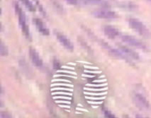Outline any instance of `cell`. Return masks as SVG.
Here are the masks:
<instances>
[{
	"label": "cell",
	"mask_w": 151,
	"mask_h": 118,
	"mask_svg": "<svg viewBox=\"0 0 151 118\" xmlns=\"http://www.w3.org/2000/svg\"><path fill=\"white\" fill-rule=\"evenodd\" d=\"M71 82L69 80H65V79H53V80H51L52 82Z\"/></svg>",
	"instance_id": "obj_27"
},
{
	"label": "cell",
	"mask_w": 151,
	"mask_h": 118,
	"mask_svg": "<svg viewBox=\"0 0 151 118\" xmlns=\"http://www.w3.org/2000/svg\"><path fill=\"white\" fill-rule=\"evenodd\" d=\"M60 107H65V108H70V106L68 105H59Z\"/></svg>",
	"instance_id": "obj_37"
},
{
	"label": "cell",
	"mask_w": 151,
	"mask_h": 118,
	"mask_svg": "<svg viewBox=\"0 0 151 118\" xmlns=\"http://www.w3.org/2000/svg\"><path fill=\"white\" fill-rule=\"evenodd\" d=\"M105 116L108 118H114V115H113L109 111L106 110L104 111Z\"/></svg>",
	"instance_id": "obj_23"
},
{
	"label": "cell",
	"mask_w": 151,
	"mask_h": 118,
	"mask_svg": "<svg viewBox=\"0 0 151 118\" xmlns=\"http://www.w3.org/2000/svg\"><path fill=\"white\" fill-rule=\"evenodd\" d=\"M62 68H64V69H69V70H75V69L73 67H70V66H62Z\"/></svg>",
	"instance_id": "obj_34"
},
{
	"label": "cell",
	"mask_w": 151,
	"mask_h": 118,
	"mask_svg": "<svg viewBox=\"0 0 151 118\" xmlns=\"http://www.w3.org/2000/svg\"><path fill=\"white\" fill-rule=\"evenodd\" d=\"M53 99H69V100H71V98L69 97H59V96H57V97H53Z\"/></svg>",
	"instance_id": "obj_28"
},
{
	"label": "cell",
	"mask_w": 151,
	"mask_h": 118,
	"mask_svg": "<svg viewBox=\"0 0 151 118\" xmlns=\"http://www.w3.org/2000/svg\"><path fill=\"white\" fill-rule=\"evenodd\" d=\"M106 79H102V80H94V81H93V82L94 83H102L104 82H106Z\"/></svg>",
	"instance_id": "obj_32"
},
{
	"label": "cell",
	"mask_w": 151,
	"mask_h": 118,
	"mask_svg": "<svg viewBox=\"0 0 151 118\" xmlns=\"http://www.w3.org/2000/svg\"><path fill=\"white\" fill-rule=\"evenodd\" d=\"M68 4L71 5H78V0H65Z\"/></svg>",
	"instance_id": "obj_22"
},
{
	"label": "cell",
	"mask_w": 151,
	"mask_h": 118,
	"mask_svg": "<svg viewBox=\"0 0 151 118\" xmlns=\"http://www.w3.org/2000/svg\"><path fill=\"white\" fill-rule=\"evenodd\" d=\"M147 1H150V2H151V0H147Z\"/></svg>",
	"instance_id": "obj_41"
},
{
	"label": "cell",
	"mask_w": 151,
	"mask_h": 118,
	"mask_svg": "<svg viewBox=\"0 0 151 118\" xmlns=\"http://www.w3.org/2000/svg\"><path fill=\"white\" fill-rule=\"evenodd\" d=\"M84 94L85 95H103L107 94V91H105V92L101 93H89V92H87V91H84Z\"/></svg>",
	"instance_id": "obj_15"
},
{
	"label": "cell",
	"mask_w": 151,
	"mask_h": 118,
	"mask_svg": "<svg viewBox=\"0 0 151 118\" xmlns=\"http://www.w3.org/2000/svg\"><path fill=\"white\" fill-rule=\"evenodd\" d=\"M95 17L99 19H113L118 17V14L112 11L106 10H97L92 13Z\"/></svg>",
	"instance_id": "obj_3"
},
{
	"label": "cell",
	"mask_w": 151,
	"mask_h": 118,
	"mask_svg": "<svg viewBox=\"0 0 151 118\" xmlns=\"http://www.w3.org/2000/svg\"><path fill=\"white\" fill-rule=\"evenodd\" d=\"M53 68L55 69H59L60 68V63L57 59H54Z\"/></svg>",
	"instance_id": "obj_18"
},
{
	"label": "cell",
	"mask_w": 151,
	"mask_h": 118,
	"mask_svg": "<svg viewBox=\"0 0 151 118\" xmlns=\"http://www.w3.org/2000/svg\"><path fill=\"white\" fill-rule=\"evenodd\" d=\"M85 98L86 99H91V100H102L106 98V97H85Z\"/></svg>",
	"instance_id": "obj_24"
},
{
	"label": "cell",
	"mask_w": 151,
	"mask_h": 118,
	"mask_svg": "<svg viewBox=\"0 0 151 118\" xmlns=\"http://www.w3.org/2000/svg\"><path fill=\"white\" fill-rule=\"evenodd\" d=\"M84 72L86 73H90V74H99L102 73L101 71H90L88 70H85Z\"/></svg>",
	"instance_id": "obj_26"
},
{
	"label": "cell",
	"mask_w": 151,
	"mask_h": 118,
	"mask_svg": "<svg viewBox=\"0 0 151 118\" xmlns=\"http://www.w3.org/2000/svg\"><path fill=\"white\" fill-rule=\"evenodd\" d=\"M76 110L78 111H86V112H88V111L87 110H86L85 109H83V108H76Z\"/></svg>",
	"instance_id": "obj_36"
},
{
	"label": "cell",
	"mask_w": 151,
	"mask_h": 118,
	"mask_svg": "<svg viewBox=\"0 0 151 118\" xmlns=\"http://www.w3.org/2000/svg\"><path fill=\"white\" fill-rule=\"evenodd\" d=\"M3 114V113H2ZM1 118H2V117H5V118H7V117H10V116H9V115H8L7 114H6V113H4V114H1Z\"/></svg>",
	"instance_id": "obj_35"
},
{
	"label": "cell",
	"mask_w": 151,
	"mask_h": 118,
	"mask_svg": "<svg viewBox=\"0 0 151 118\" xmlns=\"http://www.w3.org/2000/svg\"><path fill=\"white\" fill-rule=\"evenodd\" d=\"M72 95V94L71 93H67V92H63V91H57V92H53L51 93V95Z\"/></svg>",
	"instance_id": "obj_21"
},
{
	"label": "cell",
	"mask_w": 151,
	"mask_h": 118,
	"mask_svg": "<svg viewBox=\"0 0 151 118\" xmlns=\"http://www.w3.org/2000/svg\"><path fill=\"white\" fill-rule=\"evenodd\" d=\"M107 89V87L102 88V89H94V88H84V90H85L90 91H103L106 90Z\"/></svg>",
	"instance_id": "obj_14"
},
{
	"label": "cell",
	"mask_w": 151,
	"mask_h": 118,
	"mask_svg": "<svg viewBox=\"0 0 151 118\" xmlns=\"http://www.w3.org/2000/svg\"><path fill=\"white\" fill-rule=\"evenodd\" d=\"M77 62H80V63H84V64H90H90H92L91 63H90V62H84V61H77Z\"/></svg>",
	"instance_id": "obj_38"
},
{
	"label": "cell",
	"mask_w": 151,
	"mask_h": 118,
	"mask_svg": "<svg viewBox=\"0 0 151 118\" xmlns=\"http://www.w3.org/2000/svg\"><path fill=\"white\" fill-rule=\"evenodd\" d=\"M129 26L132 29L144 37L150 36V32L146 26L138 19L131 18L129 21Z\"/></svg>",
	"instance_id": "obj_2"
},
{
	"label": "cell",
	"mask_w": 151,
	"mask_h": 118,
	"mask_svg": "<svg viewBox=\"0 0 151 118\" xmlns=\"http://www.w3.org/2000/svg\"><path fill=\"white\" fill-rule=\"evenodd\" d=\"M84 67L85 68H86V69H91V70H98L99 69L98 67H95V66H86V65L84 66Z\"/></svg>",
	"instance_id": "obj_30"
},
{
	"label": "cell",
	"mask_w": 151,
	"mask_h": 118,
	"mask_svg": "<svg viewBox=\"0 0 151 118\" xmlns=\"http://www.w3.org/2000/svg\"><path fill=\"white\" fill-rule=\"evenodd\" d=\"M29 54L34 65L37 67H41L43 65V61L37 50L33 48H31L30 49Z\"/></svg>",
	"instance_id": "obj_8"
},
{
	"label": "cell",
	"mask_w": 151,
	"mask_h": 118,
	"mask_svg": "<svg viewBox=\"0 0 151 118\" xmlns=\"http://www.w3.org/2000/svg\"><path fill=\"white\" fill-rule=\"evenodd\" d=\"M120 50L127 57H130L135 59H138L139 58V55L138 54L132 50L126 47H122L120 48Z\"/></svg>",
	"instance_id": "obj_10"
},
{
	"label": "cell",
	"mask_w": 151,
	"mask_h": 118,
	"mask_svg": "<svg viewBox=\"0 0 151 118\" xmlns=\"http://www.w3.org/2000/svg\"><path fill=\"white\" fill-rule=\"evenodd\" d=\"M76 113H77V114H81V113H79V112H76Z\"/></svg>",
	"instance_id": "obj_40"
},
{
	"label": "cell",
	"mask_w": 151,
	"mask_h": 118,
	"mask_svg": "<svg viewBox=\"0 0 151 118\" xmlns=\"http://www.w3.org/2000/svg\"><path fill=\"white\" fill-rule=\"evenodd\" d=\"M23 5L30 12H34L36 11V8L30 0H20Z\"/></svg>",
	"instance_id": "obj_12"
},
{
	"label": "cell",
	"mask_w": 151,
	"mask_h": 118,
	"mask_svg": "<svg viewBox=\"0 0 151 118\" xmlns=\"http://www.w3.org/2000/svg\"><path fill=\"white\" fill-rule=\"evenodd\" d=\"M108 83H104V84H87L86 86L89 87H102L106 86H107Z\"/></svg>",
	"instance_id": "obj_16"
},
{
	"label": "cell",
	"mask_w": 151,
	"mask_h": 118,
	"mask_svg": "<svg viewBox=\"0 0 151 118\" xmlns=\"http://www.w3.org/2000/svg\"><path fill=\"white\" fill-rule=\"evenodd\" d=\"M15 9L16 13L18 15L19 25L21 29H22L23 33L25 34L26 37L29 39H30L31 36L30 33L29 26L26 22V18L25 13L23 12L22 9L19 6V5L17 3L15 5Z\"/></svg>",
	"instance_id": "obj_1"
},
{
	"label": "cell",
	"mask_w": 151,
	"mask_h": 118,
	"mask_svg": "<svg viewBox=\"0 0 151 118\" xmlns=\"http://www.w3.org/2000/svg\"><path fill=\"white\" fill-rule=\"evenodd\" d=\"M55 102L57 103H67V104H71V102L70 101H64V100H56Z\"/></svg>",
	"instance_id": "obj_29"
},
{
	"label": "cell",
	"mask_w": 151,
	"mask_h": 118,
	"mask_svg": "<svg viewBox=\"0 0 151 118\" xmlns=\"http://www.w3.org/2000/svg\"><path fill=\"white\" fill-rule=\"evenodd\" d=\"M133 100L136 105L140 108L146 109L149 107V104L147 100L141 94H136L133 97Z\"/></svg>",
	"instance_id": "obj_6"
},
{
	"label": "cell",
	"mask_w": 151,
	"mask_h": 118,
	"mask_svg": "<svg viewBox=\"0 0 151 118\" xmlns=\"http://www.w3.org/2000/svg\"><path fill=\"white\" fill-rule=\"evenodd\" d=\"M55 36L60 43L68 50L72 51L74 50V45L70 39L64 34L59 32H55Z\"/></svg>",
	"instance_id": "obj_5"
},
{
	"label": "cell",
	"mask_w": 151,
	"mask_h": 118,
	"mask_svg": "<svg viewBox=\"0 0 151 118\" xmlns=\"http://www.w3.org/2000/svg\"><path fill=\"white\" fill-rule=\"evenodd\" d=\"M57 73H65V74H73V75H77V74L75 72L71 71H68V70H58L57 71Z\"/></svg>",
	"instance_id": "obj_19"
},
{
	"label": "cell",
	"mask_w": 151,
	"mask_h": 118,
	"mask_svg": "<svg viewBox=\"0 0 151 118\" xmlns=\"http://www.w3.org/2000/svg\"><path fill=\"white\" fill-rule=\"evenodd\" d=\"M1 54L2 56H6L8 54V48L2 42L1 43Z\"/></svg>",
	"instance_id": "obj_13"
},
{
	"label": "cell",
	"mask_w": 151,
	"mask_h": 118,
	"mask_svg": "<svg viewBox=\"0 0 151 118\" xmlns=\"http://www.w3.org/2000/svg\"><path fill=\"white\" fill-rule=\"evenodd\" d=\"M110 53L113 56L122 59H126L128 60V57L124 53L122 50H120L115 49H111L110 50Z\"/></svg>",
	"instance_id": "obj_11"
},
{
	"label": "cell",
	"mask_w": 151,
	"mask_h": 118,
	"mask_svg": "<svg viewBox=\"0 0 151 118\" xmlns=\"http://www.w3.org/2000/svg\"><path fill=\"white\" fill-rule=\"evenodd\" d=\"M33 22L39 32L44 36L49 35V30L41 19L37 18H34Z\"/></svg>",
	"instance_id": "obj_7"
},
{
	"label": "cell",
	"mask_w": 151,
	"mask_h": 118,
	"mask_svg": "<svg viewBox=\"0 0 151 118\" xmlns=\"http://www.w3.org/2000/svg\"><path fill=\"white\" fill-rule=\"evenodd\" d=\"M65 77L67 78H77V77L75 76H71V75H63V74H55L54 76H53V78H57V77Z\"/></svg>",
	"instance_id": "obj_25"
},
{
	"label": "cell",
	"mask_w": 151,
	"mask_h": 118,
	"mask_svg": "<svg viewBox=\"0 0 151 118\" xmlns=\"http://www.w3.org/2000/svg\"><path fill=\"white\" fill-rule=\"evenodd\" d=\"M122 40L124 42H126L127 44L138 48H145V46L140 41L136 38L134 37L128 35H124L122 37Z\"/></svg>",
	"instance_id": "obj_4"
},
{
	"label": "cell",
	"mask_w": 151,
	"mask_h": 118,
	"mask_svg": "<svg viewBox=\"0 0 151 118\" xmlns=\"http://www.w3.org/2000/svg\"><path fill=\"white\" fill-rule=\"evenodd\" d=\"M87 102L90 104H102V101H100V102H95V101H87Z\"/></svg>",
	"instance_id": "obj_31"
},
{
	"label": "cell",
	"mask_w": 151,
	"mask_h": 118,
	"mask_svg": "<svg viewBox=\"0 0 151 118\" xmlns=\"http://www.w3.org/2000/svg\"><path fill=\"white\" fill-rule=\"evenodd\" d=\"M104 32L106 36L111 38H114L119 34L118 30L112 26L106 25L104 27Z\"/></svg>",
	"instance_id": "obj_9"
},
{
	"label": "cell",
	"mask_w": 151,
	"mask_h": 118,
	"mask_svg": "<svg viewBox=\"0 0 151 118\" xmlns=\"http://www.w3.org/2000/svg\"><path fill=\"white\" fill-rule=\"evenodd\" d=\"M82 76L83 77H86V78H93L95 77V76H94V75H87V74H82Z\"/></svg>",
	"instance_id": "obj_33"
},
{
	"label": "cell",
	"mask_w": 151,
	"mask_h": 118,
	"mask_svg": "<svg viewBox=\"0 0 151 118\" xmlns=\"http://www.w3.org/2000/svg\"><path fill=\"white\" fill-rule=\"evenodd\" d=\"M68 64H69V65H73V66H75V65H76V64H75V63H72V62L68 63Z\"/></svg>",
	"instance_id": "obj_39"
},
{
	"label": "cell",
	"mask_w": 151,
	"mask_h": 118,
	"mask_svg": "<svg viewBox=\"0 0 151 118\" xmlns=\"http://www.w3.org/2000/svg\"><path fill=\"white\" fill-rule=\"evenodd\" d=\"M55 86H63L69 87H73L74 86L71 84H65V83H55L52 84L51 86V87Z\"/></svg>",
	"instance_id": "obj_17"
},
{
	"label": "cell",
	"mask_w": 151,
	"mask_h": 118,
	"mask_svg": "<svg viewBox=\"0 0 151 118\" xmlns=\"http://www.w3.org/2000/svg\"><path fill=\"white\" fill-rule=\"evenodd\" d=\"M55 90H65L70 91H73V90L72 89H69V88H59V87H58V88H53L51 89V91Z\"/></svg>",
	"instance_id": "obj_20"
}]
</instances>
